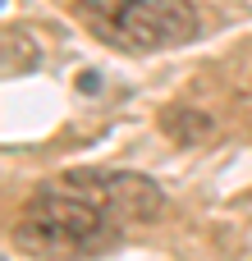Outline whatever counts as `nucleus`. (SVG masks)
<instances>
[{"instance_id":"nucleus-4","label":"nucleus","mask_w":252,"mask_h":261,"mask_svg":"<svg viewBox=\"0 0 252 261\" xmlns=\"http://www.w3.org/2000/svg\"><path fill=\"white\" fill-rule=\"evenodd\" d=\"M161 124H165V133H174L179 142H202V138L211 133V119L197 115V110H170Z\"/></svg>"},{"instance_id":"nucleus-6","label":"nucleus","mask_w":252,"mask_h":261,"mask_svg":"<svg viewBox=\"0 0 252 261\" xmlns=\"http://www.w3.org/2000/svg\"><path fill=\"white\" fill-rule=\"evenodd\" d=\"M78 5H83V9H87V14H92V18L101 23V28H110V23H115V18L124 14V9L133 5V0H78Z\"/></svg>"},{"instance_id":"nucleus-5","label":"nucleus","mask_w":252,"mask_h":261,"mask_svg":"<svg viewBox=\"0 0 252 261\" xmlns=\"http://www.w3.org/2000/svg\"><path fill=\"white\" fill-rule=\"evenodd\" d=\"M32 64H37L32 37H28V32H5V73L14 78V73H28Z\"/></svg>"},{"instance_id":"nucleus-1","label":"nucleus","mask_w":252,"mask_h":261,"mask_svg":"<svg viewBox=\"0 0 252 261\" xmlns=\"http://www.w3.org/2000/svg\"><path fill=\"white\" fill-rule=\"evenodd\" d=\"M110 225L115 220L106 211L101 174L73 170L60 184H46L28 197L18 234H23V243H32L41 252H87L110 239Z\"/></svg>"},{"instance_id":"nucleus-3","label":"nucleus","mask_w":252,"mask_h":261,"mask_svg":"<svg viewBox=\"0 0 252 261\" xmlns=\"http://www.w3.org/2000/svg\"><path fill=\"white\" fill-rule=\"evenodd\" d=\"M101 193H106V211H110V220H115V225L156 220V216H161V206H165L161 188H156L147 174H124V170L101 174Z\"/></svg>"},{"instance_id":"nucleus-7","label":"nucleus","mask_w":252,"mask_h":261,"mask_svg":"<svg viewBox=\"0 0 252 261\" xmlns=\"http://www.w3.org/2000/svg\"><path fill=\"white\" fill-rule=\"evenodd\" d=\"M78 87H83V92H96L101 78H96V73H78Z\"/></svg>"},{"instance_id":"nucleus-2","label":"nucleus","mask_w":252,"mask_h":261,"mask_svg":"<svg viewBox=\"0 0 252 261\" xmlns=\"http://www.w3.org/2000/svg\"><path fill=\"white\" fill-rule=\"evenodd\" d=\"M106 32L133 50L184 46L197 32V9H193V0H133Z\"/></svg>"}]
</instances>
